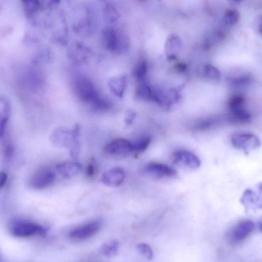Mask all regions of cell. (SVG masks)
<instances>
[{
  "label": "cell",
  "mask_w": 262,
  "mask_h": 262,
  "mask_svg": "<svg viewBox=\"0 0 262 262\" xmlns=\"http://www.w3.org/2000/svg\"><path fill=\"white\" fill-rule=\"evenodd\" d=\"M258 226L260 231L262 233V218L259 222Z\"/></svg>",
  "instance_id": "cell-36"
},
{
  "label": "cell",
  "mask_w": 262,
  "mask_h": 262,
  "mask_svg": "<svg viewBox=\"0 0 262 262\" xmlns=\"http://www.w3.org/2000/svg\"><path fill=\"white\" fill-rule=\"evenodd\" d=\"M126 173L123 168L119 167L111 168L102 175L101 181L108 186H120L124 181Z\"/></svg>",
  "instance_id": "cell-11"
},
{
  "label": "cell",
  "mask_w": 262,
  "mask_h": 262,
  "mask_svg": "<svg viewBox=\"0 0 262 262\" xmlns=\"http://www.w3.org/2000/svg\"><path fill=\"white\" fill-rule=\"evenodd\" d=\"M227 116L228 122L235 125L249 124L252 119L251 114L246 108L230 111Z\"/></svg>",
  "instance_id": "cell-18"
},
{
  "label": "cell",
  "mask_w": 262,
  "mask_h": 262,
  "mask_svg": "<svg viewBox=\"0 0 262 262\" xmlns=\"http://www.w3.org/2000/svg\"><path fill=\"white\" fill-rule=\"evenodd\" d=\"M8 175L4 172H1L0 174V188H3L5 185L7 181Z\"/></svg>",
  "instance_id": "cell-34"
},
{
  "label": "cell",
  "mask_w": 262,
  "mask_h": 262,
  "mask_svg": "<svg viewBox=\"0 0 262 262\" xmlns=\"http://www.w3.org/2000/svg\"><path fill=\"white\" fill-rule=\"evenodd\" d=\"M49 138L55 146L69 149L72 140V130L65 127H57L52 130Z\"/></svg>",
  "instance_id": "cell-7"
},
{
  "label": "cell",
  "mask_w": 262,
  "mask_h": 262,
  "mask_svg": "<svg viewBox=\"0 0 262 262\" xmlns=\"http://www.w3.org/2000/svg\"><path fill=\"white\" fill-rule=\"evenodd\" d=\"M151 141L150 137L145 136L133 142L132 154L138 155L144 153L150 145Z\"/></svg>",
  "instance_id": "cell-24"
},
{
  "label": "cell",
  "mask_w": 262,
  "mask_h": 262,
  "mask_svg": "<svg viewBox=\"0 0 262 262\" xmlns=\"http://www.w3.org/2000/svg\"><path fill=\"white\" fill-rule=\"evenodd\" d=\"M226 122H228L227 116L219 115L199 120L191 126V129L197 132H204L220 126Z\"/></svg>",
  "instance_id": "cell-10"
},
{
  "label": "cell",
  "mask_w": 262,
  "mask_h": 262,
  "mask_svg": "<svg viewBox=\"0 0 262 262\" xmlns=\"http://www.w3.org/2000/svg\"><path fill=\"white\" fill-rule=\"evenodd\" d=\"M103 12L105 20L107 23H113L118 20L119 13L113 5L106 4L104 7Z\"/></svg>",
  "instance_id": "cell-25"
},
{
  "label": "cell",
  "mask_w": 262,
  "mask_h": 262,
  "mask_svg": "<svg viewBox=\"0 0 262 262\" xmlns=\"http://www.w3.org/2000/svg\"><path fill=\"white\" fill-rule=\"evenodd\" d=\"M144 171L145 174L156 179L174 178L177 176V172L173 167L156 162L148 163Z\"/></svg>",
  "instance_id": "cell-5"
},
{
  "label": "cell",
  "mask_w": 262,
  "mask_h": 262,
  "mask_svg": "<svg viewBox=\"0 0 262 262\" xmlns=\"http://www.w3.org/2000/svg\"><path fill=\"white\" fill-rule=\"evenodd\" d=\"M204 74L208 79L214 81H218L221 79L220 71L211 65H207L205 66Z\"/></svg>",
  "instance_id": "cell-28"
},
{
  "label": "cell",
  "mask_w": 262,
  "mask_h": 262,
  "mask_svg": "<svg viewBox=\"0 0 262 262\" xmlns=\"http://www.w3.org/2000/svg\"><path fill=\"white\" fill-rule=\"evenodd\" d=\"M126 83V79L125 77H115L108 82V87L112 94L122 97L125 89Z\"/></svg>",
  "instance_id": "cell-21"
},
{
  "label": "cell",
  "mask_w": 262,
  "mask_h": 262,
  "mask_svg": "<svg viewBox=\"0 0 262 262\" xmlns=\"http://www.w3.org/2000/svg\"><path fill=\"white\" fill-rule=\"evenodd\" d=\"M231 140L236 148L246 153L258 148L261 145L260 139L251 133H235L232 136Z\"/></svg>",
  "instance_id": "cell-4"
},
{
  "label": "cell",
  "mask_w": 262,
  "mask_h": 262,
  "mask_svg": "<svg viewBox=\"0 0 262 262\" xmlns=\"http://www.w3.org/2000/svg\"><path fill=\"white\" fill-rule=\"evenodd\" d=\"M147 71V65L145 61L140 62L136 67L135 71L136 78L140 80L145 77Z\"/></svg>",
  "instance_id": "cell-31"
},
{
  "label": "cell",
  "mask_w": 262,
  "mask_h": 262,
  "mask_svg": "<svg viewBox=\"0 0 262 262\" xmlns=\"http://www.w3.org/2000/svg\"><path fill=\"white\" fill-rule=\"evenodd\" d=\"M93 21L89 10H86L84 16L73 24V30L79 34L86 35L91 32Z\"/></svg>",
  "instance_id": "cell-19"
},
{
  "label": "cell",
  "mask_w": 262,
  "mask_h": 262,
  "mask_svg": "<svg viewBox=\"0 0 262 262\" xmlns=\"http://www.w3.org/2000/svg\"><path fill=\"white\" fill-rule=\"evenodd\" d=\"M246 99L240 93L231 96L228 101V106L230 111L245 108Z\"/></svg>",
  "instance_id": "cell-23"
},
{
  "label": "cell",
  "mask_w": 262,
  "mask_h": 262,
  "mask_svg": "<svg viewBox=\"0 0 262 262\" xmlns=\"http://www.w3.org/2000/svg\"><path fill=\"white\" fill-rule=\"evenodd\" d=\"M11 104L5 96L0 98V137L2 139L11 114Z\"/></svg>",
  "instance_id": "cell-16"
},
{
  "label": "cell",
  "mask_w": 262,
  "mask_h": 262,
  "mask_svg": "<svg viewBox=\"0 0 262 262\" xmlns=\"http://www.w3.org/2000/svg\"><path fill=\"white\" fill-rule=\"evenodd\" d=\"M73 90L75 96L81 102L95 111H105L110 107L109 103L101 96L95 84L87 78L79 77L75 80Z\"/></svg>",
  "instance_id": "cell-1"
},
{
  "label": "cell",
  "mask_w": 262,
  "mask_h": 262,
  "mask_svg": "<svg viewBox=\"0 0 262 262\" xmlns=\"http://www.w3.org/2000/svg\"><path fill=\"white\" fill-rule=\"evenodd\" d=\"M119 248V242L117 241H112L103 245L101 248V252L106 257H112L117 254Z\"/></svg>",
  "instance_id": "cell-27"
},
{
  "label": "cell",
  "mask_w": 262,
  "mask_h": 262,
  "mask_svg": "<svg viewBox=\"0 0 262 262\" xmlns=\"http://www.w3.org/2000/svg\"><path fill=\"white\" fill-rule=\"evenodd\" d=\"M252 78L249 74H243L229 79V83L235 87H245L250 84Z\"/></svg>",
  "instance_id": "cell-26"
},
{
  "label": "cell",
  "mask_w": 262,
  "mask_h": 262,
  "mask_svg": "<svg viewBox=\"0 0 262 262\" xmlns=\"http://www.w3.org/2000/svg\"><path fill=\"white\" fill-rule=\"evenodd\" d=\"M72 140L69 148V154L71 158L77 159L80 152V127L79 125H75L72 129Z\"/></svg>",
  "instance_id": "cell-20"
},
{
  "label": "cell",
  "mask_w": 262,
  "mask_h": 262,
  "mask_svg": "<svg viewBox=\"0 0 262 262\" xmlns=\"http://www.w3.org/2000/svg\"><path fill=\"white\" fill-rule=\"evenodd\" d=\"M133 142L125 138L112 140L105 147L107 153L112 155H127L132 154Z\"/></svg>",
  "instance_id": "cell-9"
},
{
  "label": "cell",
  "mask_w": 262,
  "mask_h": 262,
  "mask_svg": "<svg viewBox=\"0 0 262 262\" xmlns=\"http://www.w3.org/2000/svg\"><path fill=\"white\" fill-rule=\"evenodd\" d=\"M137 248L140 254L147 259L149 260L152 259L153 253L151 248L148 245L145 244V243H139L137 246Z\"/></svg>",
  "instance_id": "cell-30"
},
{
  "label": "cell",
  "mask_w": 262,
  "mask_h": 262,
  "mask_svg": "<svg viewBox=\"0 0 262 262\" xmlns=\"http://www.w3.org/2000/svg\"><path fill=\"white\" fill-rule=\"evenodd\" d=\"M256 25L258 32L262 35V15H260L257 18Z\"/></svg>",
  "instance_id": "cell-35"
},
{
  "label": "cell",
  "mask_w": 262,
  "mask_h": 262,
  "mask_svg": "<svg viewBox=\"0 0 262 262\" xmlns=\"http://www.w3.org/2000/svg\"><path fill=\"white\" fill-rule=\"evenodd\" d=\"M11 233L18 238H27L35 235H43L45 229L36 223L27 221L14 222L10 228Z\"/></svg>",
  "instance_id": "cell-3"
},
{
  "label": "cell",
  "mask_w": 262,
  "mask_h": 262,
  "mask_svg": "<svg viewBox=\"0 0 262 262\" xmlns=\"http://www.w3.org/2000/svg\"><path fill=\"white\" fill-rule=\"evenodd\" d=\"M56 173L52 170H46L36 174L31 180L30 185L35 190H43L51 185L55 181Z\"/></svg>",
  "instance_id": "cell-13"
},
{
  "label": "cell",
  "mask_w": 262,
  "mask_h": 262,
  "mask_svg": "<svg viewBox=\"0 0 262 262\" xmlns=\"http://www.w3.org/2000/svg\"><path fill=\"white\" fill-rule=\"evenodd\" d=\"M173 157L178 163L192 169H197L201 165V161L198 157L185 149H179L175 151Z\"/></svg>",
  "instance_id": "cell-12"
},
{
  "label": "cell",
  "mask_w": 262,
  "mask_h": 262,
  "mask_svg": "<svg viewBox=\"0 0 262 262\" xmlns=\"http://www.w3.org/2000/svg\"><path fill=\"white\" fill-rule=\"evenodd\" d=\"M96 171L95 165L93 163H90L87 168V175L89 178L94 176Z\"/></svg>",
  "instance_id": "cell-33"
},
{
  "label": "cell",
  "mask_w": 262,
  "mask_h": 262,
  "mask_svg": "<svg viewBox=\"0 0 262 262\" xmlns=\"http://www.w3.org/2000/svg\"><path fill=\"white\" fill-rule=\"evenodd\" d=\"M257 191L249 189L246 191L242 197V202L247 207L260 208L262 207V183L258 185Z\"/></svg>",
  "instance_id": "cell-14"
},
{
  "label": "cell",
  "mask_w": 262,
  "mask_h": 262,
  "mask_svg": "<svg viewBox=\"0 0 262 262\" xmlns=\"http://www.w3.org/2000/svg\"><path fill=\"white\" fill-rule=\"evenodd\" d=\"M22 3L24 12L29 18L34 17L42 9L46 8L43 1H23Z\"/></svg>",
  "instance_id": "cell-22"
},
{
  "label": "cell",
  "mask_w": 262,
  "mask_h": 262,
  "mask_svg": "<svg viewBox=\"0 0 262 262\" xmlns=\"http://www.w3.org/2000/svg\"><path fill=\"white\" fill-rule=\"evenodd\" d=\"M255 223L250 220H243L230 230L227 238L231 245L236 246L244 242L253 232Z\"/></svg>",
  "instance_id": "cell-2"
},
{
  "label": "cell",
  "mask_w": 262,
  "mask_h": 262,
  "mask_svg": "<svg viewBox=\"0 0 262 262\" xmlns=\"http://www.w3.org/2000/svg\"><path fill=\"white\" fill-rule=\"evenodd\" d=\"M81 164L76 162H63L56 165V171L63 178L70 179L77 176L81 171Z\"/></svg>",
  "instance_id": "cell-15"
},
{
  "label": "cell",
  "mask_w": 262,
  "mask_h": 262,
  "mask_svg": "<svg viewBox=\"0 0 262 262\" xmlns=\"http://www.w3.org/2000/svg\"><path fill=\"white\" fill-rule=\"evenodd\" d=\"M224 18L228 25H234L238 22L240 19V14L235 9H229L226 11Z\"/></svg>",
  "instance_id": "cell-29"
},
{
  "label": "cell",
  "mask_w": 262,
  "mask_h": 262,
  "mask_svg": "<svg viewBox=\"0 0 262 262\" xmlns=\"http://www.w3.org/2000/svg\"><path fill=\"white\" fill-rule=\"evenodd\" d=\"M102 37L103 44L107 49L115 51L119 49L121 41L117 31L114 28L108 27L104 29Z\"/></svg>",
  "instance_id": "cell-17"
},
{
  "label": "cell",
  "mask_w": 262,
  "mask_h": 262,
  "mask_svg": "<svg viewBox=\"0 0 262 262\" xmlns=\"http://www.w3.org/2000/svg\"><path fill=\"white\" fill-rule=\"evenodd\" d=\"M101 228V223L100 221H91L73 229L70 233L69 236L73 240H85L97 234Z\"/></svg>",
  "instance_id": "cell-8"
},
{
  "label": "cell",
  "mask_w": 262,
  "mask_h": 262,
  "mask_svg": "<svg viewBox=\"0 0 262 262\" xmlns=\"http://www.w3.org/2000/svg\"><path fill=\"white\" fill-rule=\"evenodd\" d=\"M14 152V146L10 143H8L4 149V154L6 158L10 159L13 156Z\"/></svg>",
  "instance_id": "cell-32"
},
{
  "label": "cell",
  "mask_w": 262,
  "mask_h": 262,
  "mask_svg": "<svg viewBox=\"0 0 262 262\" xmlns=\"http://www.w3.org/2000/svg\"><path fill=\"white\" fill-rule=\"evenodd\" d=\"M68 57L70 61L76 65L83 64L91 58L92 52L85 45L75 42L70 45L67 51Z\"/></svg>",
  "instance_id": "cell-6"
}]
</instances>
